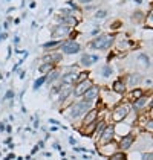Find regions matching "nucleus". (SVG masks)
<instances>
[{"label": "nucleus", "instance_id": "f257e3e1", "mask_svg": "<svg viewBox=\"0 0 153 160\" xmlns=\"http://www.w3.org/2000/svg\"><path fill=\"white\" fill-rule=\"evenodd\" d=\"M93 108V104L92 102H87V101H84V99H80V101H75V102H72L71 104V107H69V118H71V121H74V119H78L80 116H83V114H86L89 110Z\"/></svg>", "mask_w": 153, "mask_h": 160}, {"label": "nucleus", "instance_id": "f03ea898", "mask_svg": "<svg viewBox=\"0 0 153 160\" xmlns=\"http://www.w3.org/2000/svg\"><path fill=\"white\" fill-rule=\"evenodd\" d=\"M132 111V105L129 102H119L118 105H115V108L112 110L109 119H112V123L123 122Z\"/></svg>", "mask_w": 153, "mask_h": 160}, {"label": "nucleus", "instance_id": "7ed1b4c3", "mask_svg": "<svg viewBox=\"0 0 153 160\" xmlns=\"http://www.w3.org/2000/svg\"><path fill=\"white\" fill-rule=\"evenodd\" d=\"M115 41L113 35H107V34H101V35H97L92 41L89 43L90 49H97V50H106L112 46V43Z\"/></svg>", "mask_w": 153, "mask_h": 160}, {"label": "nucleus", "instance_id": "20e7f679", "mask_svg": "<svg viewBox=\"0 0 153 160\" xmlns=\"http://www.w3.org/2000/svg\"><path fill=\"white\" fill-rule=\"evenodd\" d=\"M153 98V95L150 93H144L140 99L133 101L130 105H132V111L136 113V114H141V113H145L149 110V104H150V99Z\"/></svg>", "mask_w": 153, "mask_h": 160}, {"label": "nucleus", "instance_id": "39448f33", "mask_svg": "<svg viewBox=\"0 0 153 160\" xmlns=\"http://www.w3.org/2000/svg\"><path fill=\"white\" fill-rule=\"evenodd\" d=\"M101 105L103 107H106V108H112L115 105H118L119 102H121V96L119 95H116L113 93L112 90H101Z\"/></svg>", "mask_w": 153, "mask_h": 160}, {"label": "nucleus", "instance_id": "423d86ee", "mask_svg": "<svg viewBox=\"0 0 153 160\" xmlns=\"http://www.w3.org/2000/svg\"><path fill=\"white\" fill-rule=\"evenodd\" d=\"M113 139H115L113 123H107V127L104 128V131L101 133V136L98 137L97 143H98V145H106V143H110V142H113Z\"/></svg>", "mask_w": 153, "mask_h": 160}, {"label": "nucleus", "instance_id": "0eeeda50", "mask_svg": "<svg viewBox=\"0 0 153 160\" xmlns=\"http://www.w3.org/2000/svg\"><path fill=\"white\" fill-rule=\"evenodd\" d=\"M60 49L66 55H74V53H78L81 50V46H80V43H76L75 40H66V41H61Z\"/></svg>", "mask_w": 153, "mask_h": 160}, {"label": "nucleus", "instance_id": "6e6552de", "mask_svg": "<svg viewBox=\"0 0 153 160\" xmlns=\"http://www.w3.org/2000/svg\"><path fill=\"white\" fill-rule=\"evenodd\" d=\"M100 95H101V88H100V86L92 84V87L84 92V95L81 96V99H84V101H87V102H92V104H93L97 99L100 98Z\"/></svg>", "mask_w": 153, "mask_h": 160}, {"label": "nucleus", "instance_id": "1a4fd4ad", "mask_svg": "<svg viewBox=\"0 0 153 160\" xmlns=\"http://www.w3.org/2000/svg\"><path fill=\"white\" fill-rule=\"evenodd\" d=\"M133 143H135V136L132 134H127V136H123L121 139H119V142H118V149L119 151H127V149H130V148L133 147Z\"/></svg>", "mask_w": 153, "mask_h": 160}, {"label": "nucleus", "instance_id": "9d476101", "mask_svg": "<svg viewBox=\"0 0 153 160\" xmlns=\"http://www.w3.org/2000/svg\"><path fill=\"white\" fill-rule=\"evenodd\" d=\"M97 121H100V110H98L97 107H93L92 110H89L86 114H84V119H83V127H87V125L97 122ZM83 127H81V128H83Z\"/></svg>", "mask_w": 153, "mask_h": 160}, {"label": "nucleus", "instance_id": "9b49d317", "mask_svg": "<svg viewBox=\"0 0 153 160\" xmlns=\"http://www.w3.org/2000/svg\"><path fill=\"white\" fill-rule=\"evenodd\" d=\"M100 152H101L103 156H106V157H110V156H113L116 151H119L118 149V143L116 142H110V143H106V145H100Z\"/></svg>", "mask_w": 153, "mask_h": 160}, {"label": "nucleus", "instance_id": "f8f14e48", "mask_svg": "<svg viewBox=\"0 0 153 160\" xmlns=\"http://www.w3.org/2000/svg\"><path fill=\"white\" fill-rule=\"evenodd\" d=\"M92 84H93V82H92L90 79L84 81V82H80V84H75V86H74V93H72V95H74L75 98H81V96L84 95V92L92 87Z\"/></svg>", "mask_w": 153, "mask_h": 160}, {"label": "nucleus", "instance_id": "ddd939ff", "mask_svg": "<svg viewBox=\"0 0 153 160\" xmlns=\"http://www.w3.org/2000/svg\"><path fill=\"white\" fill-rule=\"evenodd\" d=\"M110 90L116 93V95H119V96H123L126 92H127V86H126V82H124V79H116L113 81V84L110 87Z\"/></svg>", "mask_w": 153, "mask_h": 160}, {"label": "nucleus", "instance_id": "4468645a", "mask_svg": "<svg viewBox=\"0 0 153 160\" xmlns=\"http://www.w3.org/2000/svg\"><path fill=\"white\" fill-rule=\"evenodd\" d=\"M141 81H142V76H141L138 72H135V73H130V75H127V78H126V86L127 87H136L141 84Z\"/></svg>", "mask_w": 153, "mask_h": 160}, {"label": "nucleus", "instance_id": "2eb2a0df", "mask_svg": "<svg viewBox=\"0 0 153 160\" xmlns=\"http://www.w3.org/2000/svg\"><path fill=\"white\" fill-rule=\"evenodd\" d=\"M71 34V28L69 26H64V25H60L57 26L54 31H52V35L55 38H61V37H67Z\"/></svg>", "mask_w": 153, "mask_h": 160}, {"label": "nucleus", "instance_id": "dca6fc26", "mask_svg": "<svg viewBox=\"0 0 153 160\" xmlns=\"http://www.w3.org/2000/svg\"><path fill=\"white\" fill-rule=\"evenodd\" d=\"M100 60V57L98 55H90V53H83V57H81V60H80V62L84 66V67H89V66H92L93 62H97Z\"/></svg>", "mask_w": 153, "mask_h": 160}, {"label": "nucleus", "instance_id": "f3484780", "mask_svg": "<svg viewBox=\"0 0 153 160\" xmlns=\"http://www.w3.org/2000/svg\"><path fill=\"white\" fill-rule=\"evenodd\" d=\"M144 93H145V92H144L142 88H133V90L129 93V101H132V102H133V101L140 99L141 96L144 95Z\"/></svg>", "mask_w": 153, "mask_h": 160}, {"label": "nucleus", "instance_id": "a211bd4d", "mask_svg": "<svg viewBox=\"0 0 153 160\" xmlns=\"http://www.w3.org/2000/svg\"><path fill=\"white\" fill-rule=\"evenodd\" d=\"M54 67H55V64H51V62H45V64H41L40 66V69H38V72L43 75L49 73V72H52L54 70Z\"/></svg>", "mask_w": 153, "mask_h": 160}, {"label": "nucleus", "instance_id": "6ab92c4d", "mask_svg": "<svg viewBox=\"0 0 153 160\" xmlns=\"http://www.w3.org/2000/svg\"><path fill=\"white\" fill-rule=\"evenodd\" d=\"M87 79H89V72H87V70H81V72H78V75H76L75 84L84 82V81H87Z\"/></svg>", "mask_w": 153, "mask_h": 160}, {"label": "nucleus", "instance_id": "aec40b11", "mask_svg": "<svg viewBox=\"0 0 153 160\" xmlns=\"http://www.w3.org/2000/svg\"><path fill=\"white\" fill-rule=\"evenodd\" d=\"M144 18H145V15L141 12V11H135V12L132 14V22L133 23H142Z\"/></svg>", "mask_w": 153, "mask_h": 160}, {"label": "nucleus", "instance_id": "412c9836", "mask_svg": "<svg viewBox=\"0 0 153 160\" xmlns=\"http://www.w3.org/2000/svg\"><path fill=\"white\" fill-rule=\"evenodd\" d=\"M100 75H101L103 78H109L110 75H113V69L109 66V64H106L104 67L101 69V72H100Z\"/></svg>", "mask_w": 153, "mask_h": 160}, {"label": "nucleus", "instance_id": "4be33fe9", "mask_svg": "<svg viewBox=\"0 0 153 160\" xmlns=\"http://www.w3.org/2000/svg\"><path fill=\"white\" fill-rule=\"evenodd\" d=\"M58 78H60V72H58V70H52L51 75L46 76V81H48V82H55Z\"/></svg>", "mask_w": 153, "mask_h": 160}, {"label": "nucleus", "instance_id": "5701e85b", "mask_svg": "<svg viewBox=\"0 0 153 160\" xmlns=\"http://www.w3.org/2000/svg\"><path fill=\"white\" fill-rule=\"evenodd\" d=\"M107 160H126V154L123 151H116L113 156L107 157Z\"/></svg>", "mask_w": 153, "mask_h": 160}, {"label": "nucleus", "instance_id": "b1692460", "mask_svg": "<svg viewBox=\"0 0 153 160\" xmlns=\"http://www.w3.org/2000/svg\"><path fill=\"white\" fill-rule=\"evenodd\" d=\"M61 43L58 41V40H54V41H48V43H45L43 44V48L45 49H54V48H57V46H60Z\"/></svg>", "mask_w": 153, "mask_h": 160}, {"label": "nucleus", "instance_id": "393cba45", "mask_svg": "<svg viewBox=\"0 0 153 160\" xmlns=\"http://www.w3.org/2000/svg\"><path fill=\"white\" fill-rule=\"evenodd\" d=\"M144 130L149 131V133H153V118H149V119L144 122Z\"/></svg>", "mask_w": 153, "mask_h": 160}, {"label": "nucleus", "instance_id": "a878e982", "mask_svg": "<svg viewBox=\"0 0 153 160\" xmlns=\"http://www.w3.org/2000/svg\"><path fill=\"white\" fill-rule=\"evenodd\" d=\"M144 23H145V26H147L149 29H153V15L152 14H147V15H145Z\"/></svg>", "mask_w": 153, "mask_h": 160}, {"label": "nucleus", "instance_id": "bb28decb", "mask_svg": "<svg viewBox=\"0 0 153 160\" xmlns=\"http://www.w3.org/2000/svg\"><path fill=\"white\" fill-rule=\"evenodd\" d=\"M45 82H46V75H43V76H41V78H38L37 81H35V82H34V88H35V90H37L38 87H41V86H43V84H45Z\"/></svg>", "mask_w": 153, "mask_h": 160}, {"label": "nucleus", "instance_id": "cd10ccee", "mask_svg": "<svg viewBox=\"0 0 153 160\" xmlns=\"http://www.w3.org/2000/svg\"><path fill=\"white\" fill-rule=\"evenodd\" d=\"M106 15H107V11H106V9H100V11H97V14H95L97 18H104Z\"/></svg>", "mask_w": 153, "mask_h": 160}, {"label": "nucleus", "instance_id": "c85d7f7f", "mask_svg": "<svg viewBox=\"0 0 153 160\" xmlns=\"http://www.w3.org/2000/svg\"><path fill=\"white\" fill-rule=\"evenodd\" d=\"M5 98H6V99L14 98V92H13V90H8V92H6V96H5Z\"/></svg>", "mask_w": 153, "mask_h": 160}, {"label": "nucleus", "instance_id": "c756f323", "mask_svg": "<svg viewBox=\"0 0 153 160\" xmlns=\"http://www.w3.org/2000/svg\"><path fill=\"white\" fill-rule=\"evenodd\" d=\"M76 2H78V3H90L92 0H76Z\"/></svg>", "mask_w": 153, "mask_h": 160}, {"label": "nucleus", "instance_id": "7c9ffc66", "mask_svg": "<svg viewBox=\"0 0 153 160\" xmlns=\"http://www.w3.org/2000/svg\"><path fill=\"white\" fill-rule=\"evenodd\" d=\"M14 157H15L14 154H9V156H8V157H6V159H5V160H11V159H14Z\"/></svg>", "mask_w": 153, "mask_h": 160}, {"label": "nucleus", "instance_id": "2f4dec72", "mask_svg": "<svg viewBox=\"0 0 153 160\" xmlns=\"http://www.w3.org/2000/svg\"><path fill=\"white\" fill-rule=\"evenodd\" d=\"M5 130V123H0V131H3Z\"/></svg>", "mask_w": 153, "mask_h": 160}, {"label": "nucleus", "instance_id": "473e14b6", "mask_svg": "<svg viewBox=\"0 0 153 160\" xmlns=\"http://www.w3.org/2000/svg\"><path fill=\"white\" fill-rule=\"evenodd\" d=\"M152 90H153V84H152Z\"/></svg>", "mask_w": 153, "mask_h": 160}, {"label": "nucleus", "instance_id": "72a5a7b5", "mask_svg": "<svg viewBox=\"0 0 153 160\" xmlns=\"http://www.w3.org/2000/svg\"><path fill=\"white\" fill-rule=\"evenodd\" d=\"M152 137H153V133H152Z\"/></svg>", "mask_w": 153, "mask_h": 160}]
</instances>
